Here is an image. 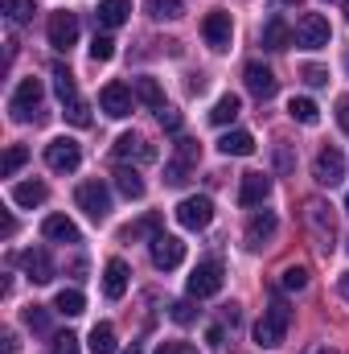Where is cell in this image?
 Segmentation results:
<instances>
[{
  "label": "cell",
  "instance_id": "6da1fadb",
  "mask_svg": "<svg viewBox=\"0 0 349 354\" xmlns=\"http://www.w3.org/2000/svg\"><path fill=\"white\" fill-rule=\"evenodd\" d=\"M288 330H292V309H288V301L275 297V301L263 309V317L255 322V342L267 346V351H275V346L288 342Z\"/></svg>",
  "mask_w": 349,
  "mask_h": 354
},
{
  "label": "cell",
  "instance_id": "7a4b0ae2",
  "mask_svg": "<svg viewBox=\"0 0 349 354\" xmlns=\"http://www.w3.org/2000/svg\"><path fill=\"white\" fill-rule=\"evenodd\" d=\"M54 91H58V99H62V107H66V120H70L74 128H87L90 107H87V99L79 95V83H74V75H70L66 66H54Z\"/></svg>",
  "mask_w": 349,
  "mask_h": 354
},
{
  "label": "cell",
  "instance_id": "3957f363",
  "mask_svg": "<svg viewBox=\"0 0 349 354\" xmlns=\"http://www.w3.org/2000/svg\"><path fill=\"white\" fill-rule=\"evenodd\" d=\"M304 223H308L317 248H321V252H333V243H337V218H333V206L321 202V198H312V202L304 206Z\"/></svg>",
  "mask_w": 349,
  "mask_h": 354
},
{
  "label": "cell",
  "instance_id": "277c9868",
  "mask_svg": "<svg viewBox=\"0 0 349 354\" xmlns=\"http://www.w3.org/2000/svg\"><path fill=\"white\" fill-rule=\"evenodd\" d=\"M222 280H226V268L218 264V260H201V264L189 272L185 292H189V297H197V301H206V297L222 292Z\"/></svg>",
  "mask_w": 349,
  "mask_h": 354
},
{
  "label": "cell",
  "instance_id": "5b68a950",
  "mask_svg": "<svg viewBox=\"0 0 349 354\" xmlns=\"http://www.w3.org/2000/svg\"><path fill=\"white\" fill-rule=\"evenodd\" d=\"M41 99H46V87H41V79H21L17 91H12V99H8V111H12V120H37V111H41Z\"/></svg>",
  "mask_w": 349,
  "mask_h": 354
},
{
  "label": "cell",
  "instance_id": "8992f818",
  "mask_svg": "<svg viewBox=\"0 0 349 354\" xmlns=\"http://www.w3.org/2000/svg\"><path fill=\"white\" fill-rule=\"evenodd\" d=\"M74 202H79V210H83L87 218H94V223H103V218L111 214V189H107L99 177H90V181H83V185L74 189Z\"/></svg>",
  "mask_w": 349,
  "mask_h": 354
},
{
  "label": "cell",
  "instance_id": "52a82bcc",
  "mask_svg": "<svg viewBox=\"0 0 349 354\" xmlns=\"http://www.w3.org/2000/svg\"><path fill=\"white\" fill-rule=\"evenodd\" d=\"M177 223H181L185 231H206V227L214 223V202H210L206 194L181 198V206H177Z\"/></svg>",
  "mask_w": 349,
  "mask_h": 354
},
{
  "label": "cell",
  "instance_id": "ba28073f",
  "mask_svg": "<svg viewBox=\"0 0 349 354\" xmlns=\"http://www.w3.org/2000/svg\"><path fill=\"white\" fill-rule=\"evenodd\" d=\"M329 37H333V29H329V21H325L321 12H304V17L296 21V46H304V50H325Z\"/></svg>",
  "mask_w": 349,
  "mask_h": 354
},
{
  "label": "cell",
  "instance_id": "9c48e42d",
  "mask_svg": "<svg viewBox=\"0 0 349 354\" xmlns=\"http://www.w3.org/2000/svg\"><path fill=\"white\" fill-rule=\"evenodd\" d=\"M79 161H83L79 140L58 136V140H50V145H46V165H50L54 174H74V169H79Z\"/></svg>",
  "mask_w": 349,
  "mask_h": 354
},
{
  "label": "cell",
  "instance_id": "30bf717a",
  "mask_svg": "<svg viewBox=\"0 0 349 354\" xmlns=\"http://www.w3.org/2000/svg\"><path fill=\"white\" fill-rule=\"evenodd\" d=\"M201 37H206V46L210 50H230V41H235V21H230V12H206V21H201Z\"/></svg>",
  "mask_w": 349,
  "mask_h": 354
},
{
  "label": "cell",
  "instance_id": "8fae6325",
  "mask_svg": "<svg viewBox=\"0 0 349 354\" xmlns=\"http://www.w3.org/2000/svg\"><path fill=\"white\" fill-rule=\"evenodd\" d=\"M46 33H50V46L54 50H70L74 41H79V17L74 12H50V25H46Z\"/></svg>",
  "mask_w": 349,
  "mask_h": 354
},
{
  "label": "cell",
  "instance_id": "7c38bea8",
  "mask_svg": "<svg viewBox=\"0 0 349 354\" xmlns=\"http://www.w3.org/2000/svg\"><path fill=\"white\" fill-rule=\"evenodd\" d=\"M132 95H136V91L128 87V83H107V87L99 91V107H103L111 120H123V115H132Z\"/></svg>",
  "mask_w": 349,
  "mask_h": 354
},
{
  "label": "cell",
  "instance_id": "4fadbf2b",
  "mask_svg": "<svg viewBox=\"0 0 349 354\" xmlns=\"http://www.w3.org/2000/svg\"><path fill=\"white\" fill-rule=\"evenodd\" d=\"M181 260H185V243L177 239V235H152V264L161 268V272H173V268H181Z\"/></svg>",
  "mask_w": 349,
  "mask_h": 354
},
{
  "label": "cell",
  "instance_id": "5bb4252c",
  "mask_svg": "<svg viewBox=\"0 0 349 354\" xmlns=\"http://www.w3.org/2000/svg\"><path fill=\"white\" fill-rule=\"evenodd\" d=\"M312 177L321 181V185H337L341 177H346V157L329 145V149H321L317 153V161H312Z\"/></svg>",
  "mask_w": 349,
  "mask_h": 354
},
{
  "label": "cell",
  "instance_id": "9a60e30c",
  "mask_svg": "<svg viewBox=\"0 0 349 354\" xmlns=\"http://www.w3.org/2000/svg\"><path fill=\"white\" fill-rule=\"evenodd\" d=\"M115 157H119V161H140V165H148V161H157V149H152L144 136L123 132V136L115 140Z\"/></svg>",
  "mask_w": 349,
  "mask_h": 354
},
{
  "label": "cell",
  "instance_id": "2e32d148",
  "mask_svg": "<svg viewBox=\"0 0 349 354\" xmlns=\"http://www.w3.org/2000/svg\"><path fill=\"white\" fill-rule=\"evenodd\" d=\"M275 227H279L275 210H255L251 223H247V248H263V243H271V239H275Z\"/></svg>",
  "mask_w": 349,
  "mask_h": 354
},
{
  "label": "cell",
  "instance_id": "e0dca14e",
  "mask_svg": "<svg viewBox=\"0 0 349 354\" xmlns=\"http://www.w3.org/2000/svg\"><path fill=\"white\" fill-rule=\"evenodd\" d=\"M243 79H247V91L255 95V99H271L275 91H279V79L263 66V62H247V71H243Z\"/></svg>",
  "mask_w": 349,
  "mask_h": 354
},
{
  "label": "cell",
  "instance_id": "ac0fdd59",
  "mask_svg": "<svg viewBox=\"0 0 349 354\" xmlns=\"http://www.w3.org/2000/svg\"><path fill=\"white\" fill-rule=\"evenodd\" d=\"M271 194V177L267 174H243V185H239V202L243 206H263Z\"/></svg>",
  "mask_w": 349,
  "mask_h": 354
},
{
  "label": "cell",
  "instance_id": "d6986e66",
  "mask_svg": "<svg viewBox=\"0 0 349 354\" xmlns=\"http://www.w3.org/2000/svg\"><path fill=\"white\" fill-rule=\"evenodd\" d=\"M41 235H46V239H54V243H83L79 227H74L66 214H50V218L41 223Z\"/></svg>",
  "mask_w": 349,
  "mask_h": 354
},
{
  "label": "cell",
  "instance_id": "ffe728a7",
  "mask_svg": "<svg viewBox=\"0 0 349 354\" xmlns=\"http://www.w3.org/2000/svg\"><path fill=\"white\" fill-rule=\"evenodd\" d=\"M21 264H25V272H29L33 284H50V280H54V260H50V252H41V248L25 252Z\"/></svg>",
  "mask_w": 349,
  "mask_h": 354
},
{
  "label": "cell",
  "instance_id": "44dd1931",
  "mask_svg": "<svg viewBox=\"0 0 349 354\" xmlns=\"http://www.w3.org/2000/svg\"><path fill=\"white\" fill-rule=\"evenodd\" d=\"M292 41H296V29H292L283 17H271V21L263 25V46H267V50H288Z\"/></svg>",
  "mask_w": 349,
  "mask_h": 354
},
{
  "label": "cell",
  "instance_id": "7402d4cb",
  "mask_svg": "<svg viewBox=\"0 0 349 354\" xmlns=\"http://www.w3.org/2000/svg\"><path fill=\"white\" fill-rule=\"evenodd\" d=\"M103 292L111 301H119L128 292V264L123 260H107V268H103Z\"/></svg>",
  "mask_w": 349,
  "mask_h": 354
},
{
  "label": "cell",
  "instance_id": "603a6c76",
  "mask_svg": "<svg viewBox=\"0 0 349 354\" xmlns=\"http://www.w3.org/2000/svg\"><path fill=\"white\" fill-rule=\"evenodd\" d=\"M50 198V189H46V181H21V185H12V202L17 206H25V210H33V206H41Z\"/></svg>",
  "mask_w": 349,
  "mask_h": 354
},
{
  "label": "cell",
  "instance_id": "cb8c5ba5",
  "mask_svg": "<svg viewBox=\"0 0 349 354\" xmlns=\"http://www.w3.org/2000/svg\"><path fill=\"white\" fill-rule=\"evenodd\" d=\"M128 12H132V0H103L94 17H99L103 29H119V25L128 21Z\"/></svg>",
  "mask_w": 349,
  "mask_h": 354
},
{
  "label": "cell",
  "instance_id": "d4e9b609",
  "mask_svg": "<svg viewBox=\"0 0 349 354\" xmlns=\"http://www.w3.org/2000/svg\"><path fill=\"white\" fill-rule=\"evenodd\" d=\"M87 346H90V354H115L119 351V342H115V326H111V322H94Z\"/></svg>",
  "mask_w": 349,
  "mask_h": 354
},
{
  "label": "cell",
  "instance_id": "484cf974",
  "mask_svg": "<svg viewBox=\"0 0 349 354\" xmlns=\"http://www.w3.org/2000/svg\"><path fill=\"white\" fill-rule=\"evenodd\" d=\"M218 149H222L226 157H251V153H255V136H251V132H226V136L218 140Z\"/></svg>",
  "mask_w": 349,
  "mask_h": 354
},
{
  "label": "cell",
  "instance_id": "4316f807",
  "mask_svg": "<svg viewBox=\"0 0 349 354\" xmlns=\"http://www.w3.org/2000/svg\"><path fill=\"white\" fill-rule=\"evenodd\" d=\"M54 309H58L62 317H79V313H87V297H83L79 288H62V292L54 297Z\"/></svg>",
  "mask_w": 349,
  "mask_h": 354
},
{
  "label": "cell",
  "instance_id": "83f0119b",
  "mask_svg": "<svg viewBox=\"0 0 349 354\" xmlns=\"http://www.w3.org/2000/svg\"><path fill=\"white\" fill-rule=\"evenodd\" d=\"M239 111H243V99L226 91V95H222V99L214 103V111H210V124H218V128H222V124H230V120H235Z\"/></svg>",
  "mask_w": 349,
  "mask_h": 354
},
{
  "label": "cell",
  "instance_id": "f1b7e54d",
  "mask_svg": "<svg viewBox=\"0 0 349 354\" xmlns=\"http://www.w3.org/2000/svg\"><path fill=\"white\" fill-rule=\"evenodd\" d=\"M288 115H292L296 124H308V128H312V124L321 120V107H317V103H312L308 95H296V99L288 103Z\"/></svg>",
  "mask_w": 349,
  "mask_h": 354
},
{
  "label": "cell",
  "instance_id": "f546056e",
  "mask_svg": "<svg viewBox=\"0 0 349 354\" xmlns=\"http://www.w3.org/2000/svg\"><path fill=\"white\" fill-rule=\"evenodd\" d=\"M136 99L152 111H165V91H161L157 79H136Z\"/></svg>",
  "mask_w": 349,
  "mask_h": 354
},
{
  "label": "cell",
  "instance_id": "4dcf8cb0",
  "mask_svg": "<svg viewBox=\"0 0 349 354\" xmlns=\"http://www.w3.org/2000/svg\"><path fill=\"white\" fill-rule=\"evenodd\" d=\"M115 185H119L123 198H144V177L136 174V169H128V165L115 169Z\"/></svg>",
  "mask_w": 349,
  "mask_h": 354
},
{
  "label": "cell",
  "instance_id": "1f68e13d",
  "mask_svg": "<svg viewBox=\"0 0 349 354\" xmlns=\"http://www.w3.org/2000/svg\"><path fill=\"white\" fill-rule=\"evenodd\" d=\"M144 8H148V17H152V21H177V17L185 12V4H181V0H144Z\"/></svg>",
  "mask_w": 349,
  "mask_h": 354
},
{
  "label": "cell",
  "instance_id": "d6a6232c",
  "mask_svg": "<svg viewBox=\"0 0 349 354\" xmlns=\"http://www.w3.org/2000/svg\"><path fill=\"white\" fill-rule=\"evenodd\" d=\"M279 288H283V292H304V288H308V272L300 264H288L279 272Z\"/></svg>",
  "mask_w": 349,
  "mask_h": 354
},
{
  "label": "cell",
  "instance_id": "836d02e7",
  "mask_svg": "<svg viewBox=\"0 0 349 354\" xmlns=\"http://www.w3.org/2000/svg\"><path fill=\"white\" fill-rule=\"evenodd\" d=\"M140 235H161V214H148V218H140V223L119 231V239H140Z\"/></svg>",
  "mask_w": 349,
  "mask_h": 354
},
{
  "label": "cell",
  "instance_id": "e575fe53",
  "mask_svg": "<svg viewBox=\"0 0 349 354\" xmlns=\"http://www.w3.org/2000/svg\"><path fill=\"white\" fill-rule=\"evenodd\" d=\"M0 8L8 12V21H33V12H37V4L33 0H0Z\"/></svg>",
  "mask_w": 349,
  "mask_h": 354
},
{
  "label": "cell",
  "instance_id": "d590c367",
  "mask_svg": "<svg viewBox=\"0 0 349 354\" xmlns=\"http://www.w3.org/2000/svg\"><path fill=\"white\" fill-rule=\"evenodd\" d=\"M25 161H29V149H25V145H8V153H4V165H0V174L12 177L17 169H21V165H25Z\"/></svg>",
  "mask_w": 349,
  "mask_h": 354
},
{
  "label": "cell",
  "instance_id": "8d00e7d4",
  "mask_svg": "<svg viewBox=\"0 0 349 354\" xmlns=\"http://www.w3.org/2000/svg\"><path fill=\"white\" fill-rule=\"evenodd\" d=\"M115 58V41L107 37V33H94V41H90V62H111Z\"/></svg>",
  "mask_w": 349,
  "mask_h": 354
},
{
  "label": "cell",
  "instance_id": "74e56055",
  "mask_svg": "<svg viewBox=\"0 0 349 354\" xmlns=\"http://www.w3.org/2000/svg\"><path fill=\"white\" fill-rule=\"evenodd\" d=\"M25 326L37 330V334H46V330H50V313H46V305H29V309H25Z\"/></svg>",
  "mask_w": 349,
  "mask_h": 354
},
{
  "label": "cell",
  "instance_id": "f35d334b",
  "mask_svg": "<svg viewBox=\"0 0 349 354\" xmlns=\"http://www.w3.org/2000/svg\"><path fill=\"white\" fill-rule=\"evenodd\" d=\"M189 169H193L189 161H181V157H173V161L165 165V181H169V185H185V181H189Z\"/></svg>",
  "mask_w": 349,
  "mask_h": 354
},
{
  "label": "cell",
  "instance_id": "ab89813d",
  "mask_svg": "<svg viewBox=\"0 0 349 354\" xmlns=\"http://www.w3.org/2000/svg\"><path fill=\"white\" fill-rule=\"evenodd\" d=\"M169 317H173V322H181V326H189L197 313H193V305H189V301H173V305H169Z\"/></svg>",
  "mask_w": 349,
  "mask_h": 354
},
{
  "label": "cell",
  "instance_id": "60d3db41",
  "mask_svg": "<svg viewBox=\"0 0 349 354\" xmlns=\"http://www.w3.org/2000/svg\"><path fill=\"white\" fill-rule=\"evenodd\" d=\"M177 157H181V161H189V165H197L201 145H197V140H177Z\"/></svg>",
  "mask_w": 349,
  "mask_h": 354
},
{
  "label": "cell",
  "instance_id": "b9f144b4",
  "mask_svg": "<svg viewBox=\"0 0 349 354\" xmlns=\"http://www.w3.org/2000/svg\"><path fill=\"white\" fill-rule=\"evenodd\" d=\"M300 75H304L308 87H325V83H329V71H325V66H304Z\"/></svg>",
  "mask_w": 349,
  "mask_h": 354
},
{
  "label": "cell",
  "instance_id": "7bdbcfd3",
  "mask_svg": "<svg viewBox=\"0 0 349 354\" xmlns=\"http://www.w3.org/2000/svg\"><path fill=\"white\" fill-rule=\"evenodd\" d=\"M54 354H79V338L74 334H58L54 338Z\"/></svg>",
  "mask_w": 349,
  "mask_h": 354
},
{
  "label": "cell",
  "instance_id": "ee69618b",
  "mask_svg": "<svg viewBox=\"0 0 349 354\" xmlns=\"http://www.w3.org/2000/svg\"><path fill=\"white\" fill-rule=\"evenodd\" d=\"M152 354H197V351H193L189 342H161Z\"/></svg>",
  "mask_w": 349,
  "mask_h": 354
},
{
  "label": "cell",
  "instance_id": "f6af8a7d",
  "mask_svg": "<svg viewBox=\"0 0 349 354\" xmlns=\"http://www.w3.org/2000/svg\"><path fill=\"white\" fill-rule=\"evenodd\" d=\"M157 115H161V124H165L169 132H177V128H181V111H173V107H165V111H157Z\"/></svg>",
  "mask_w": 349,
  "mask_h": 354
},
{
  "label": "cell",
  "instance_id": "bcb514c9",
  "mask_svg": "<svg viewBox=\"0 0 349 354\" xmlns=\"http://www.w3.org/2000/svg\"><path fill=\"white\" fill-rule=\"evenodd\" d=\"M337 124L349 132V95H346V99H337Z\"/></svg>",
  "mask_w": 349,
  "mask_h": 354
},
{
  "label": "cell",
  "instance_id": "7dc6e473",
  "mask_svg": "<svg viewBox=\"0 0 349 354\" xmlns=\"http://www.w3.org/2000/svg\"><path fill=\"white\" fill-rule=\"evenodd\" d=\"M275 165H279V169H292V157H288V149H283V145L275 149Z\"/></svg>",
  "mask_w": 349,
  "mask_h": 354
},
{
  "label": "cell",
  "instance_id": "c3c4849f",
  "mask_svg": "<svg viewBox=\"0 0 349 354\" xmlns=\"http://www.w3.org/2000/svg\"><path fill=\"white\" fill-rule=\"evenodd\" d=\"M12 231H17V223H12V214H4V218H0V235H4V239H8V235H12Z\"/></svg>",
  "mask_w": 349,
  "mask_h": 354
},
{
  "label": "cell",
  "instance_id": "681fc988",
  "mask_svg": "<svg viewBox=\"0 0 349 354\" xmlns=\"http://www.w3.org/2000/svg\"><path fill=\"white\" fill-rule=\"evenodd\" d=\"M222 338H226V334H222V326H214V330H210V346H222Z\"/></svg>",
  "mask_w": 349,
  "mask_h": 354
},
{
  "label": "cell",
  "instance_id": "f907efd6",
  "mask_svg": "<svg viewBox=\"0 0 349 354\" xmlns=\"http://www.w3.org/2000/svg\"><path fill=\"white\" fill-rule=\"evenodd\" d=\"M0 354H17V338H12V334H4V351Z\"/></svg>",
  "mask_w": 349,
  "mask_h": 354
},
{
  "label": "cell",
  "instance_id": "816d5d0a",
  "mask_svg": "<svg viewBox=\"0 0 349 354\" xmlns=\"http://www.w3.org/2000/svg\"><path fill=\"white\" fill-rule=\"evenodd\" d=\"M341 297H346V301H349V272H346V276H341Z\"/></svg>",
  "mask_w": 349,
  "mask_h": 354
},
{
  "label": "cell",
  "instance_id": "f5cc1de1",
  "mask_svg": "<svg viewBox=\"0 0 349 354\" xmlns=\"http://www.w3.org/2000/svg\"><path fill=\"white\" fill-rule=\"evenodd\" d=\"M304 354H333V351H329V346H308Z\"/></svg>",
  "mask_w": 349,
  "mask_h": 354
},
{
  "label": "cell",
  "instance_id": "db71d44e",
  "mask_svg": "<svg viewBox=\"0 0 349 354\" xmlns=\"http://www.w3.org/2000/svg\"><path fill=\"white\" fill-rule=\"evenodd\" d=\"M123 354H140V346H136V342H132V346H128V351H123Z\"/></svg>",
  "mask_w": 349,
  "mask_h": 354
},
{
  "label": "cell",
  "instance_id": "11a10c76",
  "mask_svg": "<svg viewBox=\"0 0 349 354\" xmlns=\"http://www.w3.org/2000/svg\"><path fill=\"white\" fill-rule=\"evenodd\" d=\"M279 4H300V0H279Z\"/></svg>",
  "mask_w": 349,
  "mask_h": 354
},
{
  "label": "cell",
  "instance_id": "9f6ffc18",
  "mask_svg": "<svg viewBox=\"0 0 349 354\" xmlns=\"http://www.w3.org/2000/svg\"><path fill=\"white\" fill-rule=\"evenodd\" d=\"M346 21H349V0H346Z\"/></svg>",
  "mask_w": 349,
  "mask_h": 354
},
{
  "label": "cell",
  "instance_id": "6f0895ef",
  "mask_svg": "<svg viewBox=\"0 0 349 354\" xmlns=\"http://www.w3.org/2000/svg\"><path fill=\"white\" fill-rule=\"evenodd\" d=\"M346 210H349V194H346Z\"/></svg>",
  "mask_w": 349,
  "mask_h": 354
},
{
  "label": "cell",
  "instance_id": "680465c9",
  "mask_svg": "<svg viewBox=\"0 0 349 354\" xmlns=\"http://www.w3.org/2000/svg\"><path fill=\"white\" fill-rule=\"evenodd\" d=\"M346 66H349V58H346Z\"/></svg>",
  "mask_w": 349,
  "mask_h": 354
}]
</instances>
